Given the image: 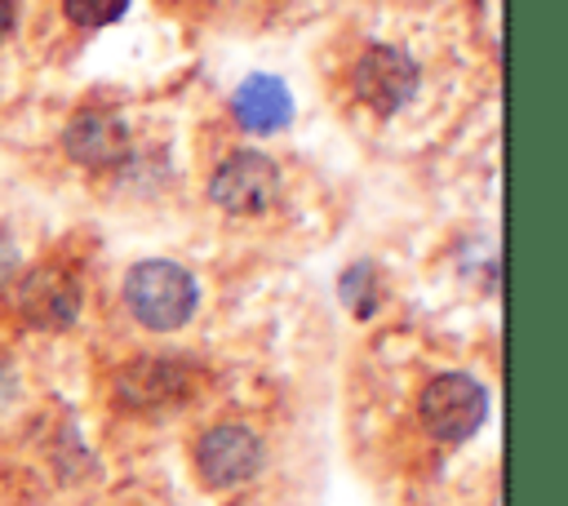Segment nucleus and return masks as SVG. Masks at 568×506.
<instances>
[{
	"label": "nucleus",
	"mask_w": 568,
	"mask_h": 506,
	"mask_svg": "<svg viewBox=\"0 0 568 506\" xmlns=\"http://www.w3.org/2000/svg\"><path fill=\"white\" fill-rule=\"evenodd\" d=\"M129 9V0H62V13L75 27H106Z\"/></svg>",
	"instance_id": "9d476101"
},
{
	"label": "nucleus",
	"mask_w": 568,
	"mask_h": 506,
	"mask_svg": "<svg viewBox=\"0 0 568 506\" xmlns=\"http://www.w3.org/2000/svg\"><path fill=\"white\" fill-rule=\"evenodd\" d=\"M355 98L364 107H373L377 115H390L399 111L413 89H417V67L404 49H390V44H373L364 49V58L355 62Z\"/></svg>",
	"instance_id": "39448f33"
},
{
	"label": "nucleus",
	"mask_w": 568,
	"mask_h": 506,
	"mask_svg": "<svg viewBox=\"0 0 568 506\" xmlns=\"http://www.w3.org/2000/svg\"><path fill=\"white\" fill-rule=\"evenodd\" d=\"M417 413H422V426H426L435 439L457 444V439L475 435V426L484 422L488 395H484V386H479L475 377H466V373H439V377L426 382V391H422V399H417Z\"/></svg>",
	"instance_id": "f03ea898"
},
{
	"label": "nucleus",
	"mask_w": 568,
	"mask_h": 506,
	"mask_svg": "<svg viewBox=\"0 0 568 506\" xmlns=\"http://www.w3.org/2000/svg\"><path fill=\"white\" fill-rule=\"evenodd\" d=\"M195 466H200V479L209 488H235L248 475H257V466H262V439L248 426H235V422L213 426L195 444Z\"/></svg>",
	"instance_id": "20e7f679"
},
{
	"label": "nucleus",
	"mask_w": 568,
	"mask_h": 506,
	"mask_svg": "<svg viewBox=\"0 0 568 506\" xmlns=\"http://www.w3.org/2000/svg\"><path fill=\"white\" fill-rule=\"evenodd\" d=\"M62 146L84 169H111V164L124 160L129 138H124V129H120L115 115H106V111H80V115H71V124L62 133Z\"/></svg>",
	"instance_id": "0eeeda50"
},
{
	"label": "nucleus",
	"mask_w": 568,
	"mask_h": 506,
	"mask_svg": "<svg viewBox=\"0 0 568 506\" xmlns=\"http://www.w3.org/2000/svg\"><path fill=\"white\" fill-rule=\"evenodd\" d=\"M195 297L200 293H195L191 271H182L178 262H164V257L138 262L124 275V302H129L133 320H142L155 333L182 328L191 320V311H195Z\"/></svg>",
	"instance_id": "f257e3e1"
},
{
	"label": "nucleus",
	"mask_w": 568,
	"mask_h": 506,
	"mask_svg": "<svg viewBox=\"0 0 568 506\" xmlns=\"http://www.w3.org/2000/svg\"><path fill=\"white\" fill-rule=\"evenodd\" d=\"M9 27H13V4H9V0H0V40L9 36Z\"/></svg>",
	"instance_id": "ddd939ff"
},
{
	"label": "nucleus",
	"mask_w": 568,
	"mask_h": 506,
	"mask_svg": "<svg viewBox=\"0 0 568 506\" xmlns=\"http://www.w3.org/2000/svg\"><path fill=\"white\" fill-rule=\"evenodd\" d=\"M209 195L226 209V213H266L280 195V169L257 155V151H235L217 164L213 182H209Z\"/></svg>",
	"instance_id": "7ed1b4c3"
},
{
	"label": "nucleus",
	"mask_w": 568,
	"mask_h": 506,
	"mask_svg": "<svg viewBox=\"0 0 568 506\" xmlns=\"http://www.w3.org/2000/svg\"><path fill=\"white\" fill-rule=\"evenodd\" d=\"M231 111H235V120H240L248 133H275V129L288 124L293 98H288L284 80H275V75H248V80L235 89Z\"/></svg>",
	"instance_id": "6e6552de"
},
{
	"label": "nucleus",
	"mask_w": 568,
	"mask_h": 506,
	"mask_svg": "<svg viewBox=\"0 0 568 506\" xmlns=\"http://www.w3.org/2000/svg\"><path fill=\"white\" fill-rule=\"evenodd\" d=\"M178 386H182V373L173 364H164V360H142V364L120 373V395L129 404H151L160 395H173Z\"/></svg>",
	"instance_id": "1a4fd4ad"
},
{
	"label": "nucleus",
	"mask_w": 568,
	"mask_h": 506,
	"mask_svg": "<svg viewBox=\"0 0 568 506\" xmlns=\"http://www.w3.org/2000/svg\"><path fill=\"white\" fill-rule=\"evenodd\" d=\"M342 297H346V302H351V311H359V315H368V311H373L377 293H373V266H368V262H359V266H351V271H346V280H342Z\"/></svg>",
	"instance_id": "9b49d317"
},
{
	"label": "nucleus",
	"mask_w": 568,
	"mask_h": 506,
	"mask_svg": "<svg viewBox=\"0 0 568 506\" xmlns=\"http://www.w3.org/2000/svg\"><path fill=\"white\" fill-rule=\"evenodd\" d=\"M13 271H18V249L0 235V293L9 289V280H13Z\"/></svg>",
	"instance_id": "f8f14e48"
},
{
	"label": "nucleus",
	"mask_w": 568,
	"mask_h": 506,
	"mask_svg": "<svg viewBox=\"0 0 568 506\" xmlns=\"http://www.w3.org/2000/svg\"><path fill=\"white\" fill-rule=\"evenodd\" d=\"M18 306H22V315H27L31 324H40V328H62V324H71L75 311H80V284H75L67 271H58V266H40V271H31V275L22 280Z\"/></svg>",
	"instance_id": "423d86ee"
}]
</instances>
